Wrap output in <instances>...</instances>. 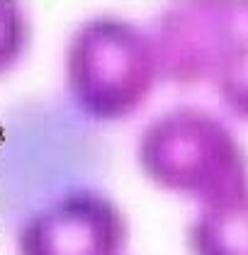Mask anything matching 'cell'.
I'll list each match as a JSON object with an SVG mask.
<instances>
[{"label": "cell", "mask_w": 248, "mask_h": 255, "mask_svg": "<svg viewBox=\"0 0 248 255\" xmlns=\"http://www.w3.org/2000/svg\"><path fill=\"white\" fill-rule=\"evenodd\" d=\"M136 158L153 185L205 204L248 192L241 141L200 107H178L153 119L139 136Z\"/></svg>", "instance_id": "6da1fadb"}, {"label": "cell", "mask_w": 248, "mask_h": 255, "mask_svg": "<svg viewBox=\"0 0 248 255\" xmlns=\"http://www.w3.org/2000/svg\"><path fill=\"white\" fill-rule=\"evenodd\" d=\"M158 80L151 39L134 22L100 15L73 32L66 51V88L95 122L132 117Z\"/></svg>", "instance_id": "7a4b0ae2"}, {"label": "cell", "mask_w": 248, "mask_h": 255, "mask_svg": "<svg viewBox=\"0 0 248 255\" xmlns=\"http://www.w3.org/2000/svg\"><path fill=\"white\" fill-rule=\"evenodd\" d=\"M241 37V10L231 2H178L166 7L149 29L158 78L173 85L214 80Z\"/></svg>", "instance_id": "3957f363"}, {"label": "cell", "mask_w": 248, "mask_h": 255, "mask_svg": "<svg viewBox=\"0 0 248 255\" xmlns=\"http://www.w3.org/2000/svg\"><path fill=\"white\" fill-rule=\"evenodd\" d=\"M129 241L124 212L100 190L78 187L29 216L19 255H122Z\"/></svg>", "instance_id": "277c9868"}, {"label": "cell", "mask_w": 248, "mask_h": 255, "mask_svg": "<svg viewBox=\"0 0 248 255\" xmlns=\"http://www.w3.org/2000/svg\"><path fill=\"white\" fill-rule=\"evenodd\" d=\"M192 255H248V192L205 204L188 231Z\"/></svg>", "instance_id": "5b68a950"}, {"label": "cell", "mask_w": 248, "mask_h": 255, "mask_svg": "<svg viewBox=\"0 0 248 255\" xmlns=\"http://www.w3.org/2000/svg\"><path fill=\"white\" fill-rule=\"evenodd\" d=\"M214 83L229 112L248 122V34L231 46L214 76Z\"/></svg>", "instance_id": "8992f818"}, {"label": "cell", "mask_w": 248, "mask_h": 255, "mask_svg": "<svg viewBox=\"0 0 248 255\" xmlns=\"http://www.w3.org/2000/svg\"><path fill=\"white\" fill-rule=\"evenodd\" d=\"M32 27L17 2H0V76L12 71L29 46Z\"/></svg>", "instance_id": "52a82bcc"}, {"label": "cell", "mask_w": 248, "mask_h": 255, "mask_svg": "<svg viewBox=\"0 0 248 255\" xmlns=\"http://www.w3.org/2000/svg\"><path fill=\"white\" fill-rule=\"evenodd\" d=\"M239 10H241V15H248V5H241Z\"/></svg>", "instance_id": "ba28073f"}]
</instances>
